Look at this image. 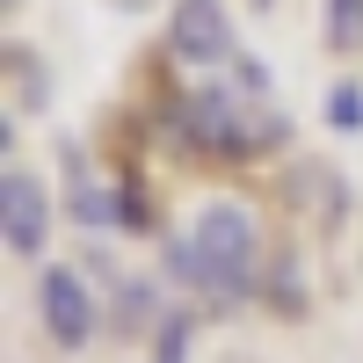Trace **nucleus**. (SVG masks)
<instances>
[{
  "label": "nucleus",
  "mask_w": 363,
  "mask_h": 363,
  "mask_svg": "<svg viewBox=\"0 0 363 363\" xmlns=\"http://www.w3.org/2000/svg\"><path fill=\"white\" fill-rule=\"evenodd\" d=\"M0 233H8L15 255H37V247H44V233H51V196H44L37 174H22V167L0 174Z\"/></svg>",
  "instance_id": "5"
},
{
  "label": "nucleus",
  "mask_w": 363,
  "mask_h": 363,
  "mask_svg": "<svg viewBox=\"0 0 363 363\" xmlns=\"http://www.w3.org/2000/svg\"><path fill=\"white\" fill-rule=\"evenodd\" d=\"M182 349H189V320H167L160 327V363H182Z\"/></svg>",
  "instance_id": "8"
},
{
  "label": "nucleus",
  "mask_w": 363,
  "mask_h": 363,
  "mask_svg": "<svg viewBox=\"0 0 363 363\" xmlns=\"http://www.w3.org/2000/svg\"><path fill=\"white\" fill-rule=\"evenodd\" d=\"M167 269H182V284H203V291H255V218L240 203H203L196 225L182 247H167Z\"/></svg>",
  "instance_id": "1"
},
{
  "label": "nucleus",
  "mask_w": 363,
  "mask_h": 363,
  "mask_svg": "<svg viewBox=\"0 0 363 363\" xmlns=\"http://www.w3.org/2000/svg\"><path fill=\"white\" fill-rule=\"evenodd\" d=\"M327 124L335 131H363V87H327Z\"/></svg>",
  "instance_id": "7"
},
{
  "label": "nucleus",
  "mask_w": 363,
  "mask_h": 363,
  "mask_svg": "<svg viewBox=\"0 0 363 363\" xmlns=\"http://www.w3.org/2000/svg\"><path fill=\"white\" fill-rule=\"evenodd\" d=\"M327 44H335V51L363 44V0H327Z\"/></svg>",
  "instance_id": "6"
},
{
  "label": "nucleus",
  "mask_w": 363,
  "mask_h": 363,
  "mask_svg": "<svg viewBox=\"0 0 363 363\" xmlns=\"http://www.w3.org/2000/svg\"><path fill=\"white\" fill-rule=\"evenodd\" d=\"M167 51L182 58V66H218V58H233L225 0H174V15H167Z\"/></svg>",
  "instance_id": "3"
},
{
  "label": "nucleus",
  "mask_w": 363,
  "mask_h": 363,
  "mask_svg": "<svg viewBox=\"0 0 363 363\" xmlns=\"http://www.w3.org/2000/svg\"><path fill=\"white\" fill-rule=\"evenodd\" d=\"M174 124H182V138H189L196 153H218V160H247V153H262V145L284 138V116H269L247 95H225V87H196V95H182Z\"/></svg>",
  "instance_id": "2"
},
{
  "label": "nucleus",
  "mask_w": 363,
  "mask_h": 363,
  "mask_svg": "<svg viewBox=\"0 0 363 363\" xmlns=\"http://www.w3.org/2000/svg\"><path fill=\"white\" fill-rule=\"evenodd\" d=\"M255 8H269V0H255Z\"/></svg>",
  "instance_id": "9"
},
{
  "label": "nucleus",
  "mask_w": 363,
  "mask_h": 363,
  "mask_svg": "<svg viewBox=\"0 0 363 363\" xmlns=\"http://www.w3.org/2000/svg\"><path fill=\"white\" fill-rule=\"evenodd\" d=\"M37 306H44V327H51L58 349H87L95 342V298H87V284L73 269H44L37 277Z\"/></svg>",
  "instance_id": "4"
}]
</instances>
